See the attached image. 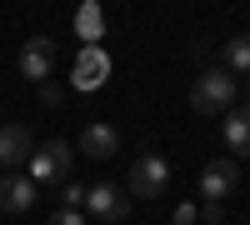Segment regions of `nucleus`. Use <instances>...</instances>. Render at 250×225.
<instances>
[{
    "instance_id": "nucleus-1",
    "label": "nucleus",
    "mask_w": 250,
    "mask_h": 225,
    "mask_svg": "<svg viewBox=\"0 0 250 225\" xmlns=\"http://www.w3.org/2000/svg\"><path fill=\"white\" fill-rule=\"evenodd\" d=\"M190 110L195 115H225L235 110V80L225 70H205L190 80Z\"/></svg>"
},
{
    "instance_id": "nucleus-2",
    "label": "nucleus",
    "mask_w": 250,
    "mask_h": 225,
    "mask_svg": "<svg viewBox=\"0 0 250 225\" xmlns=\"http://www.w3.org/2000/svg\"><path fill=\"white\" fill-rule=\"evenodd\" d=\"M25 165H30L35 190L40 185H65L70 180V140H45V145H35Z\"/></svg>"
},
{
    "instance_id": "nucleus-3",
    "label": "nucleus",
    "mask_w": 250,
    "mask_h": 225,
    "mask_svg": "<svg viewBox=\"0 0 250 225\" xmlns=\"http://www.w3.org/2000/svg\"><path fill=\"white\" fill-rule=\"evenodd\" d=\"M165 185H170V165H165L160 155H150V150H145L135 165H130L125 195H130V200H160V195H165Z\"/></svg>"
},
{
    "instance_id": "nucleus-4",
    "label": "nucleus",
    "mask_w": 250,
    "mask_h": 225,
    "mask_svg": "<svg viewBox=\"0 0 250 225\" xmlns=\"http://www.w3.org/2000/svg\"><path fill=\"white\" fill-rule=\"evenodd\" d=\"M110 80V55H105V45H80L75 50V65H70V85L75 90H100Z\"/></svg>"
},
{
    "instance_id": "nucleus-5",
    "label": "nucleus",
    "mask_w": 250,
    "mask_h": 225,
    "mask_svg": "<svg viewBox=\"0 0 250 225\" xmlns=\"http://www.w3.org/2000/svg\"><path fill=\"white\" fill-rule=\"evenodd\" d=\"M130 205H135V200L125 195L120 185H90V190H85V215L105 220V225L125 220V215H130Z\"/></svg>"
},
{
    "instance_id": "nucleus-6",
    "label": "nucleus",
    "mask_w": 250,
    "mask_h": 225,
    "mask_svg": "<svg viewBox=\"0 0 250 225\" xmlns=\"http://www.w3.org/2000/svg\"><path fill=\"white\" fill-rule=\"evenodd\" d=\"M240 180V165L235 160H210V165L200 170V200H210V205H225Z\"/></svg>"
},
{
    "instance_id": "nucleus-7",
    "label": "nucleus",
    "mask_w": 250,
    "mask_h": 225,
    "mask_svg": "<svg viewBox=\"0 0 250 225\" xmlns=\"http://www.w3.org/2000/svg\"><path fill=\"white\" fill-rule=\"evenodd\" d=\"M50 70H55V40H50V35L25 40V50H20V75L35 80V85H45Z\"/></svg>"
},
{
    "instance_id": "nucleus-8",
    "label": "nucleus",
    "mask_w": 250,
    "mask_h": 225,
    "mask_svg": "<svg viewBox=\"0 0 250 225\" xmlns=\"http://www.w3.org/2000/svg\"><path fill=\"white\" fill-rule=\"evenodd\" d=\"M30 130L20 125V120H5L0 125V170H15V165H25L30 160Z\"/></svg>"
},
{
    "instance_id": "nucleus-9",
    "label": "nucleus",
    "mask_w": 250,
    "mask_h": 225,
    "mask_svg": "<svg viewBox=\"0 0 250 225\" xmlns=\"http://www.w3.org/2000/svg\"><path fill=\"white\" fill-rule=\"evenodd\" d=\"M35 200H40V190H35L30 175H5V180H0V210H5V215H25Z\"/></svg>"
},
{
    "instance_id": "nucleus-10",
    "label": "nucleus",
    "mask_w": 250,
    "mask_h": 225,
    "mask_svg": "<svg viewBox=\"0 0 250 225\" xmlns=\"http://www.w3.org/2000/svg\"><path fill=\"white\" fill-rule=\"evenodd\" d=\"M80 150H85L90 160H110V155L120 150V130L105 125V120H90V125L80 130Z\"/></svg>"
},
{
    "instance_id": "nucleus-11",
    "label": "nucleus",
    "mask_w": 250,
    "mask_h": 225,
    "mask_svg": "<svg viewBox=\"0 0 250 225\" xmlns=\"http://www.w3.org/2000/svg\"><path fill=\"white\" fill-rule=\"evenodd\" d=\"M220 135H225V145H230L235 155H250V105H240V110H225V125H220Z\"/></svg>"
},
{
    "instance_id": "nucleus-12",
    "label": "nucleus",
    "mask_w": 250,
    "mask_h": 225,
    "mask_svg": "<svg viewBox=\"0 0 250 225\" xmlns=\"http://www.w3.org/2000/svg\"><path fill=\"white\" fill-rule=\"evenodd\" d=\"M75 30L85 45H100V35H105V15H100V5H80L75 10Z\"/></svg>"
},
{
    "instance_id": "nucleus-13",
    "label": "nucleus",
    "mask_w": 250,
    "mask_h": 225,
    "mask_svg": "<svg viewBox=\"0 0 250 225\" xmlns=\"http://www.w3.org/2000/svg\"><path fill=\"white\" fill-rule=\"evenodd\" d=\"M225 75H235V70H250V35H235V40H225Z\"/></svg>"
},
{
    "instance_id": "nucleus-14",
    "label": "nucleus",
    "mask_w": 250,
    "mask_h": 225,
    "mask_svg": "<svg viewBox=\"0 0 250 225\" xmlns=\"http://www.w3.org/2000/svg\"><path fill=\"white\" fill-rule=\"evenodd\" d=\"M60 210H85V185L80 180H65V205Z\"/></svg>"
},
{
    "instance_id": "nucleus-15",
    "label": "nucleus",
    "mask_w": 250,
    "mask_h": 225,
    "mask_svg": "<svg viewBox=\"0 0 250 225\" xmlns=\"http://www.w3.org/2000/svg\"><path fill=\"white\" fill-rule=\"evenodd\" d=\"M50 225H85V210H55Z\"/></svg>"
},
{
    "instance_id": "nucleus-16",
    "label": "nucleus",
    "mask_w": 250,
    "mask_h": 225,
    "mask_svg": "<svg viewBox=\"0 0 250 225\" xmlns=\"http://www.w3.org/2000/svg\"><path fill=\"white\" fill-rule=\"evenodd\" d=\"M195 215H200V220H210V225H220V220H225V205H210V200H205Z\"/></svg>"
},
{
    "instance_id": "nucleus-17",
    "label": "nucleus",
    "mask_w": 250,
    "mask_h": 225,
    "mask_svg": "<svg viewBox=\"0 0 250 225\" xmlns=\"http://www.w3.org/2000/svg\"><path fill=\"white\" fill-rule=\"evenodd\" d=\"M200 215H195V205H175V225H195Z\"/></svg>"
},
{
    "instance_id": "nucleus-18",
    "label": "nucleus",
    "mask_w": 250,
    "mask_h": 225,
    "mask_svg": "<svg viewBox=\"0 0 250 225\" xmlns=\"http://www.w3.org/2000/svg\"><path fill=\"white\" fill-rule=\"evenodd\" d=\"M40 100H45V105H60V85H50V80H45V85H40Z\"/></svg>"
},
{
    "instance_id": "nucleus-19",
    "label": "nucleus",
    "mask_w": 250,
    "mask_h": 225,
    "mask_svg": "<svg viewBox=\"0 0 250 225\" xmlns=\"http://www.w3.org/2000/svg\"><path fill=\"white\" fill-rule=\"evenodd\" d=\"M0 180H5V170H0Z\"/></svg>"
}]
</instances>
